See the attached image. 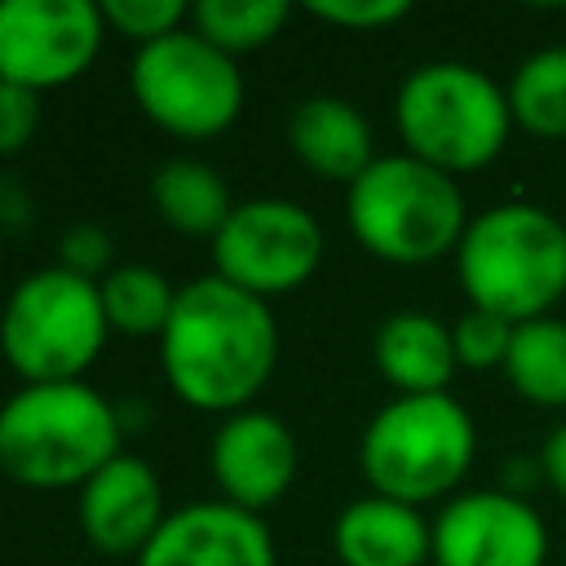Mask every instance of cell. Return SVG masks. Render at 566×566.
<instances>
[{
	"instance_id": "21",
	"label": "cell",
	"mask_w": 566,
	"mask_h": 566,
	"mask_svg": "<svg viewBox=\"0 0 566 566\" xmlns=\"http://www.w3.org/2000/svg\"><path fill=\"white\" fill-rule=\"evenodd\" d=\"M97 287L111 332L155 336V340L164 336L177 305V287L168 283V274H159L155 265H115Z\"/></svg>"
},
{
	"instance_id": "20",
	"label": "cell",
	"mask_w": 566,
	"mask_h": 566,
	"mask_svg": "<svg viewBox=\"0 0 566 566\" xmlns=\"http://www.w3.org/2000/svg\"><path fill=\"white\" fill-rule=\"evenodd\" d=\"M504 93H509L513 128L544 142H562L566 137V44H548L522 57Z\"/></svg>"
},
{
	"instance_id": "4",
	"label": "cell",
	"mask_w": 566,
	"mask_h": 566,
	"mask_svg": "<svg viewBox=\"0 0 566 566\" xmlns=\"http://www.w3.org/2000/svg\"><path fill=\"white\" fill-rule=\"evenodd\" d=\"M345 221L371 256L389 265H429L455 256L469 208L451 172L398 150L376 155V164L345 186Z\"/></svg>"
},
{
	"instance_id": "27",
	"label": "cell",
	"mask_w": 566,
	"mask_h": 566,
	"mask_svg": "<svg viewBox=\"0 0 566 566\" xmlns=\"http://www.w3.org/2000/svg\"><path fill=\"white\" fill-rule=\"evenodd\" d=\"M35 128H40V93L0 80V155L27 150Z\"/></svg>"
},
{
	"instance_id": "3",
	"label": "cell",
	"mask_w": 566,
	"mask_h": 566,
	"mask_svg": "<svg viewBox=\"0 0 566 566\" xmlns=\"http://www.w3.org/2000/svg\"><path fill=\"white\" fill-rule=\"evenodd\" d=\"M115 455L119 411L84 380L22 385L0 402V473L22 486H84Z\"/></svg>"
},
{
	"instance_id": "28",
	"label": "cell",
	"mask_w": 566,
	"mask_h": 566,
	"mask_svg": "<svg viewBox=\"0 0 566 566\" xmlns=\"http://www.w3.org/2000/svg\"><path fill=\"white\" fill-rule=\"evenodd\" d=\"M539 473L544 482L566 500V424H557L539 447Z\"/></svg>"
},
{
	"instance_id": "15",
	"label": "cell",
	"mask_w": 566,
	"mask_h": 566,
	"mask_svg": "<svg viewBox=\"0 0 566 566\" xmlns=\"http://www.w3.org/2000/svg\"><path fill=\"white\" fill-rule=\"evenodd\" d=\"M332 548L340 566H424L433 562V522L416 504L363 495L336 513Z\"/></svg>"
},
{
	"instance_id": "16",
	"label": "cell",
	"mask_w": 566,
	"mask_h": 566,
	"mask_svg": "<svg viewBox=\"0 0 566 566\" xmlns=\"http://www.w3.org/2000/svg\"><path fill=\"white\" fill-rule=\"evenodd\" d=\"M287 146L314 177L340 186H354L376 164L367 115L336 93H314L296 102L287 119Z\"/></svg>"
},
{
	"instance_id": "14",
	"label": "cell",
	"mask_w": 566,
	"mask_h": 566,
	"mask_svg": "<svg viewBox=\"0 0 566 566\" xmlns=\"http://www.w3.org/2000/svg\"><path fill=\"white\" fill-rule=\"evenodd\" d=\"M80 531L106 557H137L164 526V491L142 455L119 451L80 486Z\"/></svg>"
},
{
	"instance_id": "7",
	"label": "cell",
	"mask_w": 566,
	"mask_h": 566,
	"mask_svg": "<svg viewBox=\"0 0 566 566\" xmlns=\"http://www.w3.org/2000/svg\"><path fill=\"white\" fill-rule=\"evenodd\" d=\"M111 336L102 287L62 265L27 274L0 310V354L22 385L84 380Z\"/></svg>"
},
{
	"instance_id": "26",
	"label": "cell",
	"mask_w": 566,
	"mask_h": 566,
	"mask_svg": "<svg viewBox=\"0 0 566 566\" xmlns=\"http://www.w3.org/2000/svg\"><path fill=\"white\" fill-rule=\"evenodd\" d=\"M111 234L102 230V226H71L66 234H62V243H57V265L62 270H71V274H80V279H93V283H102L115 265H111Z\"/></svg>"
},
{
	"instance_id": "23",
	"label": "cell",
	"mask_w": 566,
	"mask_h": 566,
	"mask_svg": "<svg viewBox=\"0 0 566 566\" xmlns=\"http://www.w3.org/2000/svg\"><path fill=\"white\" fill-rule=\"evenodd\" d=\"M513 327L509 318L491 314V310H464L455 323H451V345H455V363L469 367V371H491V367H504L509 358V345H513Z\"/></svg>"
},
{
	"instance_id": "22",
	"label": "cell",
	"mask_w": 566,
	"mask_h": 566,
	"mask_svg": "<svg viewBox=\"0 0 566 566\" xmlns=\"http://www.w3.org/2000/svg\"><path fill=\"white\" fill-rule=\"evenodd\" d=\"M292 9L283 0H199L190 4V31H199L221 53L239 57L252 49H265L283 27Z\"/></svg>"
},
{
	"instance_id": "1",
	"label": "cell",
	"mask_w": 566,
	"mask_h": 566,
	"mask_svg": "<svg viewBox=\"0 0 566 566\" xmlns=\"http://www.w3.org/2000/svg\"><path fill=\"white\" fill-rule=\"evenodd\" d=\"M279 363V323L270 301L226 283L221 274L177 287L172 318L159 336V367L168 389L195 407L234 416L252 407Z\"/></svg>"
},
{
	"instance_id": "2",
	"label": "cell",
	"mask_w": 566,
	"mask_h": 566,
	"mask_svg": "<svg viewBox=\"0 0 566 566\" xmlns=\"http://www.w3.org/2000/svg\"><path fill=\"white\" fill-rule=\"evenodd\" d=\"M455 279L473 310L509 323L544 318L566 296V226L526 199L491 203L469 217L455 248Z\"/></svg>"
},
{
	"instance_id": "17",
	"label": "cell",
	"mask_w": 566,
	"mask_h": 566,
	"mask_svg": "<svg viewBox=\"0 0 566 566\" xmlns=\"http://www.w3.org/2000/svg\"><path fill=\"white\" fill-rule=\"evenodd\" d=\"M371 363L398 394H447L460 367L451 327L424 310L389 314L371 336Z\"/></svg>"
},
{
	"instance_id": "5",
	"label": "cell",
	"mask_w": 566,
	"mask_h": 566,
	"mask_svg": "<svg viewBox=\"0 0 566 566\" xmlns=\"http://www.w3.org/2000/svg\"><path fill=\"white\" fill-rule=\"evenodd\" d=\"M394 124L407 155L460 177L486 168L504 150L513 111L504 84L482 66L442 57L407 71L394 97Z\"/></svg>"
},
{
	"instance_id": "25",
	"label": "cell",
	"mask_w": 566,
	"mask_h": 566,
	"mask_svg": "<svg viewBox=\"0 0 566 566\" xmlns=\"http://www.w3.org/2000/svg\"><path fill=\"white\" fill-rule=\"evenodd\" d=\"M305 13L345 31H380L411 13L407 0H305Z\"/></svg>"
},
{
	"instance_id": "8",
	"label": "cell",
	"mask_w": 566,
	"mask_h": 566,
	"mask_svg": "<svg viewBox=\"0 0 566 566\" xmlns=\"http://www.w3.org/2000/svg\"><path fill=\"white\" fill-rule=\"evenodd\" d=\"M128 88L155 128L186 142L226 133L243 111V71L190 27L142 44L128 62Z\"/></svg>"
},
{
	"instance_id": "11",
	"label": "cell",
	"mask_w": 566,
	"mask_h": 566,
	"mask_svg": "<svg viewBox=\"0 0 566 566\" xmlns=\"http://www.w3.org/2000/svg\"><path fill=\"white\" fill-rule=\"evenodd\" d=\"M548 526L526 495L504 486L460 491L433 517V566H544Z\"/></svg>"
},
{
	"instance_id": "10",
	"label": "cell",
	"mask_w": 566,
	"mask_h": 566,
	"mask_svg": "<svg viewBox=\"0 0 566 566\" xmlns=\"http://www.w3.org/2000/svg\"><path fill=\"white\" fill-rule=\"evenodd\" d=\"M106 40L93 0H0V80L31 93L80 80Z\"/></svg>"
},
{
	"instance_id": "13",
	"label": "cell",
	"mask_w": 566,
	"mask_h": 566,
	"mask_svg": "<svg viewBox=\"0 0 566 566\" xmlns=\"http://www.w3.org/2000/svg\"><path fill=\"white\" fill-rule=\"evenodd\" d=\"M137 566H274V539L261 513L230 500H199L164 517Z\"/></svg>"
},
{
	"instance_id": "18",
	"label": "cell",
	"mask_w": 566,
	"mask_h": 566,
	"mask_svg": "<svg viewBox=\"0 0 566 566\" xmlns=\"http://www.w3.org/2000/svg\"><path fill=\"white\" fill-rule=\"evenodd\" d=\"M150 203L159 212L164 226H172L177 234H195V239H217V230L226 226V217L234 212L230 186L226 177L203 164V159H164L150 177Z\"/></svg>"
},
{
	"instance_id": "9",
	"label": "cell",
	"mask_w": 566,
	"mask_h": 566,
	"mask_svg": "<svg viewBox=\"0 0 566 566\" xmlns=\"http://www.w3.org/2000/svg\"><path fill=\"white\" fill-rule=\"evenodd\" d=\"M318 261H323L318 217L305 203L279 195L234 203V212L212 239V265H217L212 274L261 301L310 283Z\"/></svg>"
},
{
	"instance_id": "12",
	"label": "cell",
	"mask_w": 566,
	"mask_h": 566,
	"mask_svg": "<svg viewBox=\"0 0 566 566\" xmlns=\"http://www.w3.org/2000/svg\"><path fill=\"white\" fill-rule=\"evenodd\" d=\"M208 469L221 486V500L261 513L283 500L296 478V438L274 411L243 407L217 424Z\"/></svg>"
},
{
	"instance_id": "6",
	"label": "cell",
	"mask_w": 566,
	"mask_h": 566,
	"mask_svg": "<svg viewBox=\"0 0 566 566\" xmlns=\"http://www.w3.org/2000/svg\"><path fill=\"white\" fill-rule=\"evenodd\" d=\"M478 451L473 416L451 394H398L363 429L358 464L371 495L429 504L451 500Z\"/></svg>"
},
{
	"instance_id": "24",
	"label": "cell",
	"mask_w": 566,
	"mask_h": 566,
	"mask_svg": "<svg viewBox=\"0 0 566 566\" xmlns=\"http://www.w3.org/2000/svg\"><path fill=\"white\" fill-rule=\"evenodd\" d=\"M102 18H106V27L115 35H124V40H133L142 49V44H155V40L181 31L190 9L181 0H106Z\"/></svg>"
},
{
	"instance_id": "19",
	"label": "cell",
	"mask_w": 566,
	"mask_h": 566,
	"mask_svg": "<svg viewBox=\"0 0 566 566\" xmlns=\"http://www.w3.org/2000/svg\"><path fill=\"white\" fill-rule=\"evenodd\" d=\"M504 380L535 407H566V318H531L513 327Z\"/></svg>"
}]
</instances>
